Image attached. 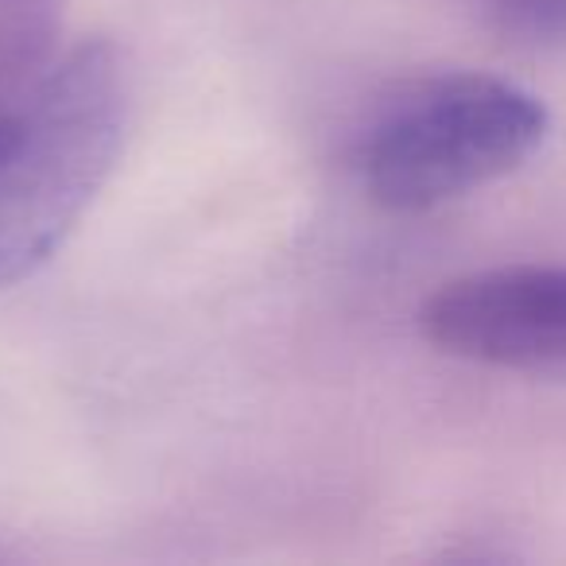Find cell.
Returning a JSON list of instances; mask_svg holds the SVG:
<instances>
[{"label":"cell","instance_id":"cell-1","mask_svg":"<svg viewBox=\"0 0 566 566\" xmlns=\"http://www.w3.org/2000/svg\"><path fill=\"white\" fill-rule=\"evenodd\" d=\"M133 71L117 43L82 40L0 105V292L66 244L125 151Z\"/></svg>","mask_w":566,"mask_h":566},{"label":"cell","instance_id":"cell-2","mask_svg":"<svg viewBox=\"0 0 566 566\" xmlns=\"http://www.w3.org/2000/svg\"><path fill=\"white\" fill-rule=\"evenodd\" d=\"M547 105L496 74H439L385 105L357 144V175L388 213H427L524 167L547 140Z\"/></svg>","mask_w":566,"mask_h":566},{"label":"cell","instance_id":"cell-3","mask_svg":"<svg viewBox=\"0 0 566 566\" xmlns=\"http://www.w3.org/2000/svg\"><path fill=\"white\" fill-rule=\"evenodd\" d=\"M434 349L504 373H566V264H512L442 283L419 307Z\"/></svg>","mask_w":566,"mask_h":566},{"label":"cell","instance_id":"cell-4","mask_svg":"<svg viewBox=\"0 0 566 566\" xmlns=\"http://www.w3.org/2000/svg\"><path fill=\"white\" fill-rule=\"evenodd\" d=\"M501 35L527 48L566 51V0H478Z\"/></svg>","mask_w":566,"mask_h":566}]
</instances>
